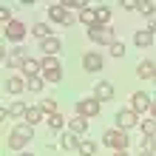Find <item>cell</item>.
Listing matches in <instances>:
<instances>
[{"label":"cell","instance_id":"30","mask_svg":"<svg viewBox=\"0 0 156 156\" xmlns=\"http://www.w3.org/2000/svg\"><path fill=\"white\" fill-rule=\"evenodd\" d=\"M43 77L48 82H60L62 80V68H48V71H43Z\"/></svg>","mask_w":156,"mask_h":156},{"label":"cell","instance_id":"19","mask_svg":"<svg viewBox=\"0 0 156 156\" xmlns=\"http://www.w3.org/2000/svg\"><path fill=\"white\" fill-rule=\"evenodd\" d=\"M136 12H139V14H145V17H151V20H153L156 3H153V0H139V3H136Z\"/></svg>","mask_w":156,"mask_h":156},{"label":"cell","instance_id":"35","mask_svg":"<svg viewBox=\"0 0 156 156\" xmlns=\"http://www.w3.org/2000/svg\"><path fill=\"white\" fill-rule=\"evenodd\" d=\"M151 34H156V20H151V29H148Z\"/></svg>","mask_w":156,"mask_h":156},{"label":"cell","instance_id":"7","mask_svg":"<svg viewBox=\"0 0 156 156\" xmlns=\"http://www.w3.org/2000/svg\"><path fill=\"white\" fill-rule=\"evenodd\" d=\"M133 125H139V114H136V111L128 108V111L116 114V128H119V131H128V128H133Z\"/></svg>","mask_w":156,"mask_h":156},{"label":"cell","instance_id":"2","mask_svg":"<svg viewBox=\"0 0 156 156\" xmlns=\"http://www.w3.org/2000/svg\"><path fill=\"white\" fill-rule=\"evenodd\" d=\"M102 142L108 145V148H114L116 153H125L128 148H131L128 131H119V128H111V131H105V133H102Z\"/></svg>","mask_w":156,"mask_h":156},{"label":"cell","instance_id":"29","mask_svg":"<svg viewBox=\"0 0 156 156\" xmlns=\"http://www.w3.org/2000/svg\"><path fill=\"white\" fill-rule=\"evenodd\" d=\"M142 151L145 153H156V136H142Z\"/></svg>","mask_w":156,"mask_h":156},{"label":"cell","instance_id":"38","mask_svg":"<svg viewBox=\"0 0 156 156\" xmlns=\"http://www.w3.org/2000/svg\"><path fill=\"white\" fill-rule=\"evenodd\" d=\"M114 156H128V153H114Z\"/></svg>","mask_w":156,"mask_h":156},{"label":"cell","instance_id":"20","mask_svg":"<svg viewBox=\"0 0 156 156\" xmlns=\"http://www.w3.org/2000/svg\"><path fill=\"white\" fill-rule=\"evenodd\" d=\"M31 34H34V37H37L40 43L51 37V31H48V26H45V23H34V26H31Z\"/></svg>","mask_w":156,"mask_h":156},{"label":"cell","instance_id":"12","mask_svg":"<svg viewBox=\"0 0 156 156\" xmlns=\"http://www.w3.org/2000/svg\"><path fill=\"white\" fill-rule=\"evenodd\" d=\"M40 68H43V66H40L34 57H26V60H23V66H20V74L31 80V77H40Z\"/></svg>","mask_w":156,"mask_h":156},{"label":"cell","instance_id":"18","mask_svg":"<svg viewBox=\"0 0 156 156\" xmlns=\"http://www.w3.org/2000/svg\"><path fill=\"white\" fill-rule=\"evenodd\" d=\"M133 45H139V48L153 45V34H151V31H136V34H133Z\"/></svg>","mask_w":156,"mask_h":156},{"label":"cell","instance_id":"22","mask_svg":"<svg viewBox=\"0 0 156 156\" xmlns=\"http://www.w3.org/2000/svg\"><path fill=\"white\" fill-rule=\"evenodd\" d=\"M80 20L85 23L88 29H91V26H97V9H82V12H80Z\"/></svg>","mask_w":156,"mask_h":156},{"label":"cell","instance_id":"33","mask_svg":"<svg viewBox=\"0 0 156 156\" xmlns=\"http://www.w3.org/2000/svg\"><path fill=\"white\" fill-rule=\"evenodd\" d=\"M0 20H3L6 26L12 23V9H9V6H3V9H0Z\"/></svg>","mask_w":156,"mask_h":156},{"label":"cell","instance_id":"13","mask_svg":"<svg viewBox=\"0 0 156 156\" xmlns=\"http://www.w3.org/2000/svg\"><path fill=\"white\" fill-rule=\"evenodd\" d=\"M136 77H139V80H156V66L151 60H142L139 68H136Z\"/></svg>","mask_w":156,"mask_h":156},{"label":"cell","instance_id":"6","mask_svg":"<svg viewBox=\"0 0 156 156\" xmlns=\"http://www.w3.org/2000/svg\"><path fill=\"white\" fill-rule=\"evenodd\" d=\"M151 105H153V99H151V94H145V91H136L131 97V111H136V114L151 111Z\"/></svg>","mask_w":156,"mask_h":156},{"label":"cell","instance_id":"25","mask_svg":"<svg viewBox=\"0 0 156 156\" xmlns=\"http://www.w3.org/2000/svg\"><path fill=\"white\" fill-rule=\"evenodd\" d=\"M97 23L99 26H111V9H108V6H99L97 9Z\"/></svg>","mask_w":156,"mask_h":156},{"label":"cell","instance_id":"5","mask_svg":"<svg viewBox=\"0 0 156 156\" xmlns=\"http://www.w3.org/2000/svg\"><path fill=\"white\" fill-rule=\"evenodd\" d=\"M48 20L62 23V26H71V23H74V17L68 14V9L62 6V3H51V6H48Z\"/></svg>","mask_w":156,"mask_h":156},{"label":"cell","instance_id":"26","mask_svg":"<svg viewBox=\"0 0 156 156\" xmlns=\"http://www.w3.org/2000/svg\"><path fill=\"white\" fill-rule=\"evenodd\" d=\"M66 125H68V122H66V116H62V114H54V116H48V128H51V131H62Z\"/></svg>","mask_w":156,"mask_h":156},{"label":"cell","instance_id":"17","mask_svg":"<svg viewBox=\"0 0 156 156\" xmlns=\"http://www.w3.org/2000/svg\"><path fill=\"white\" fill-rule=\"evenodd\" d=\"M60 145H62V151H80V139H77V133H62V139H60Z\"/></svg>","mask_w":156,"mask_h":156},{"label":"cell","instance_id":"15","mask_svg":"<svg viewBox=\"0 0 156 156\" xmlns=\"http://www.w3.org/2000/svg\"><path fill=\"white\" fill-rule=\"evenodd\" d=\"M43 116H45V114H43V108L37 105V108H29V111H26V116H23V122L34 128V125H40V122H43Z\"/></svg>","mask_w":156,"mask_h":156},{"label":"cell","instance_id":"28","mask_svg":"<svg viewBox=\"0 0 156 156\" xmlns=\"http://www.w3.org/2000/svg\"><path fill=\"white\" fill-rule=\"evenodd\" d=\"M40 108H43V114H48V116L60 114V111H57V102H54V99H40Z\"/></svg>","mask_w":156,"mask_h":156},{"label":"cell","instance_id":"36","mask_svg":"<svg viewBox=\"0 0 156 156\" xmlns=\"http://www.w3.org/2000/svg\"><path fill=\"white\" fill-rule=\"evenodd\" d=\"M151 116H156V99H153V105H151Z\"/></svg>","mask_w":156,"mask_h":156},{"label":"cell","instance_id":"37","mask_svg":"<svg viewBox=\"0 0 156 156\" xmlns=\"http://www.w3.org/2000/svg\"><path fill=\"white\" fill-rule=\"evenodd\" d=\"M139 156H156V153H145V151H142V153H139Z\"/></svg>","mask_w":156,"mask_h":156},{"label":"cell","instance_id":"27","mask_svg":"<svg viewBox=\"0 0 156 156\" xmlns=\"http://www.w3.org/2000/svg\"><path fill=\"white\" fill-rule=\"evenodd\" d=\"M26 85H29L31 94H40V91L45 88V80H43V77H31V80H26Z\"/></svg>","mask_w":156,"mask_h":156},{"label":"cell","instance_id":"31","mask_svg":"<svg viewBox=\"0 0 156 156\" xmlns=\"http://www.w3.org/2000/svg\"><path fill=\"white\" fill-rule=\"evenodd\" d=\"M62 6H66V9H80V12H82V9H88L82 0H62Z\"/></svg>","mask_w":156,"mask_h":156},{"label":"cell","instance_id":"9","mask_svg":"<svg viewBox=\"0 0 156 156\" xmlns=\"http://www.w3.org/2000/svg\"><path fill=\"white\" fill-rule=\"evenodd\" d=\"M114 94H116V91H114V85H111L108 80H99V82H97V88H94V97L99 99V102H111Z\"/></svg>","mask_w":156,"mask_h":156},{"label":"cell","instance_id":"23","mask_svg":"<svg viewBox=\"0 0 156 156\" xmlns=\"http://www.w3.org/2000/svg\"><path fill=\"white\" fill-rule=\"evenodd\" d=\"M77 153H80V156H94V153H97V142H91V139H82Z\"/></svg>","mask_w":156,"mask_h":156},{"label":"cell","instance_id":"32","mask_svg":"<svg viewBox=\"0 0 156 156\" xmlns=\"http://www.w3.org/2000/svg\"><path fill=\"white\" fill-rule=\"evenodd\" d=\"M111 57H125V45L122 43H114L111 45Z\"/></svg>","mask_w":156,"mask_h":156},{"label":"cell","instance_id":"14","mask_svg":"<svg viewBox=\"0 0 156 156\" xmlns=\"http://www.w3.org/2000/svg\"><path fill=\"white\" fill-rule=\"evenodd\" d=\"M26 88H29V85H26L20 77H9V80H6V91H9V94H14V97H20Z\"/></svg>","mask_w":156,"mask_h":156},{"label":"cell","instance_id":"10","mask_svg":"<svg viewBox=\"0 0 156 156\" xmlns=\"http://www.w3.org/2000/svg\"><path fill=\"white\" fill-rule=\"evenodd\" d=\"M82 68H85V71H102V54L85 51V57H82Z\"/></svg>","mask_w":156,"mask_h":156},{"label":"cell","instance_id":"40","mask_svg":"<svg viewBox=\"0 0 156 156\" xmlns=\"http://www.w3.org/2000/svg\"><path fill=\"white\" fill-rule=\"evenodd\" d=\"M153 82H156V80H153Z\"/></svg>","mask_w":156,"mask_h":156},{"label":"cell","instance_id":"34","mask_svg":"<svg viewBox=\"0 0 156 156\" xmlns=\"http://www.w3.org/2000/svg\"><path fill=\"white\" fill-rule=\"evenodd\" d=\"M136 3H139V0H122V9L131 12V9H136Z\"/></svg>","mask_w":156,"mask_h":156},{"label":"cell","instance_id":"24","mask_svg":"<svg viewBox=\"0 0 156 156\" xmlns=\"http://www.w3.org/2000/svg\"><path fill=\"white\" fill-rule=\"evenodd\" d=\"M139 128L145 136H156V116H148L145 122H139Z\"/></svg>","mask_w":156,"mask_h":156},{"label":"cell","instance_id":"8","mask_svg":"<svg viewBox=\"0 0 156 156\" xmlns=\"http://www.w3.org/2000/svg\"><path fill=\"white\" fill-rule=\"evenodd\" d=\"M3 34H6V40H12V43H20L23 37H26V26L20 23V20H12L3 29Z\"/></svg>","mask_w":156,"mask_h":156},{"label":"cell","instance_id":"1","mask_svg":"<svg viewBox=\"0 0 156 156\" xmlns=\"http://www.w3.org/2000/svg\"><path fill=\"white\" fill-rule=\"evenodd\" d=\"M31 139H34V128L26 125V122H17V128H12V133H9V148L12 151H23Z\"/></svg>","mask_w":156,"mask_h":156},{"label":"cell","instance_id":"11","mask_svg":"<svg viewBox=\"0 0 156 156\" xmlns=\"http://www.w3.org/2000/svg\"><path fill=\"white\" fill-rule=\"evenodd\" d=\"M40 51L45 54V57H57V54L62 51V40H57V37L43 40V43H40Z\"/></svg>","mask_w":156,"mask_h":156},{"label":"cell","instance_id":"4","mask_svg":"<svg viewBox=\"0 0 156 156\" xmlns=\"http://www.w3.org/2000/svg\"><path fill=\"white\" fill-rule=\"evenodd\" d=\"M99 111H102V102H99L97 97H85V99H77V116L94 119Z\"/></svg>","mask_w":156,"mask_h":156},{"label":"cell","instance_id":"39","mask_svg":"<svg viewBox=\"0 0 156 156\" xmlns=\"http://www.w3.org/2000/svg\"><path fill=\"white\" fill-rule=\"evenodd\" d=\"M20 156H34V153H20Z\"/></svg>","mask_w":156,"mask_h":156},{"label":"cell","instance_id":"16","mask_svg":"<svg viewBox=\"0 0 156 156\" xmlns=\"http://www.w3.org/2000/svg\"><path fill=\"white\" fill-rule=\"evenodd\" d=\"M68 131L80 136L82 131H88V119H85V116H74V119H68Z\"/></svg>","mask_w":156,"mask_h":156},{"label":"cell","instance_id":"3","mask_svg":"<svg viewBox=\"0 0 156 156\" xmlns=\"http://www.w3.org/2000/svg\"><path fill=\"white\" fill-rule=\"evenodd\" d=\"M88 37L94 40V43H99V45H108V48H111V45L116 43V37H114V31H111V26H91L88 29Z\"/></svg>","mask_w":156,"mask_h":156},{"label":"cell","instance_id":"21","mask_svg":"<svg viewBox=\"0 0 156 156\" xmlns=\"http://www.w3.org/2000/svg\"><path fill=\"white\" fill-rule=\"evenodd\" d=\"M6 111H9V116H26V111H29V108H26L23 99H14V102L6 108Z\"/></svg>","mask_w":156,"mask_h":156}]
</instances>
